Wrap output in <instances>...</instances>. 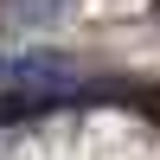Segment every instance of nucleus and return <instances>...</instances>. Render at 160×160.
Wrapping results in <instances>:
<instances>
[{
    "instance_id": "nucleus-1",
    "label": "nucleus",
    "mask_w": 160,
    "mask_h": 160,
    "mask_svg": "<svg viewBox=\"0 0 160 160\" xmlns=\"http://www.w3.org/2000/svg\"><path fill=\"white\" fill-rule=\"evenodd\" d=\"M154 26H160V0H154Z\"/></svg>"
}]
</instances>
